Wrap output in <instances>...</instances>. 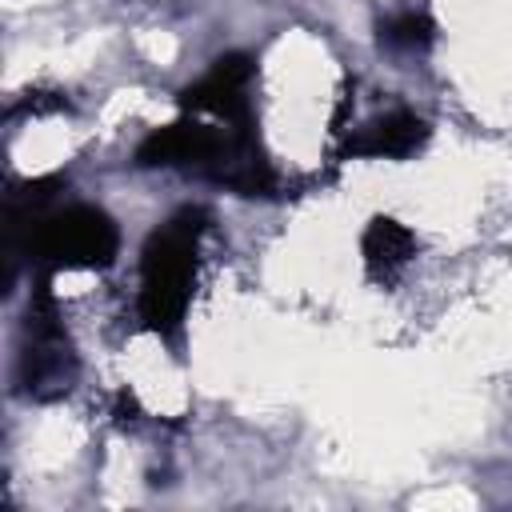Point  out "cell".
I'll use <instances>...</instances> for the list:
<instances>
[{
  "mask_svg": "<svg viewBox=\"0 0 512 512\" xmlns=\"http://www.w3.org/2000/svg\"><path fill=\"white\" fill-rule=\"evenodd\" d=\"M208 228V212L188 204L172 212L164 224H156L140 248V296L136 312L148 332L176 340L184 332L188 300L196 288V264H200V240Z\"/></svg>",
  "mask_w": 512,
  "mask_h": 512,
  "instance_id": "cell-1",
  "label": "cell"
},
{
  "mask_svg": "<svg viewBox=\"0 0 512 512\" xmlns=\"http://www.w3.org/2000/svg\"><path fill=\"white\" fill-rule=\"evenodd\" d=\"M12 260L32 256L44 272L52 268H108L120 252V228L104 208L56 204L36 216L24 232L8 236Z\"/></svg>",
  "mask_w": 512,
  "mask_h": 512,
  "instance_id": "cell-2",
  "label": "cell"
},
{
  "mask_svg": "<svg viewBox=\"0 0 512 512\" xmlns=\"http://www.w3.org/2000/svg\"><path fill=\"white\" fill-rule=\"evenodd\" d=\"M72 380H76V352L64 336L52 280L44 272L32 288V300H28L24 344H20V360H16V384L32 400H56L72 388Z\"/></svg>",
  "mask_w": 512,
  "mask_h": 512,
  "instance_id": "cell-3",
  "label": "cell"
},
{
  "mask_svg": "<svg viewBox=\"0 0 512 512\" xmlns=\"http://www.w3.org/2000/svg\"><path fill=\"white\" fill-rule=\"evenodd\" d=\"M252 80H256V60L244 52H228V56L212 60V68L180 92V108L188 116H208L216 124L256 132Z\"/></svg>",
  "mask_w": 512,
  "mask_h": 512,
  "instance_id": "cell-4",
  "label": "cell"
},
{
  "mask_svg": "<svg viewBox=\"0 0 512 512\" xmlns=\"http://www.w3.org/2000/svg\"><path fill=\"white\" fill-rule=\"evenodd\" d=\"M432 128L424 116L408 112V108H392L376 120H368L360 132H352L344 140L340 156H368V160H408L428 144Z\"/></svg>",
  "mask_w": 512,
  "mask_h": 512,
  "instance_id": "cell-5",
  "label": "cell"
},
{
  "mask_svg": "<svg viewBox=\"0 0 512 512\" xmlns=\"http://www.w3.org/2000/svg\"><path fill=\"white\" fill-rule=\"evenodd\" d=\"M416 256V236L392 216H372L360 236V260L372 284H392Z\"/></svg>",
  "mask_w": 512,
  "mask_h": 512,
  "instance_id": "cell-6",
  "label": "cell"
},
{
  "mask_svg": "<svg viewBox=\"0 0 512 512\" xmlns=\"http://www.w3.org/2000/svg\"><path fill=\"white\" fill-rule=\"evenodd\" d=\"M436 40V20L424 8H400L380 20V44L388 52H424Z\"/></svg>",
  "mask_w": 512,
  "mask_h": 512,
  "instance_id": "cell-7",
  "label": "cell"
}]
</instances>
